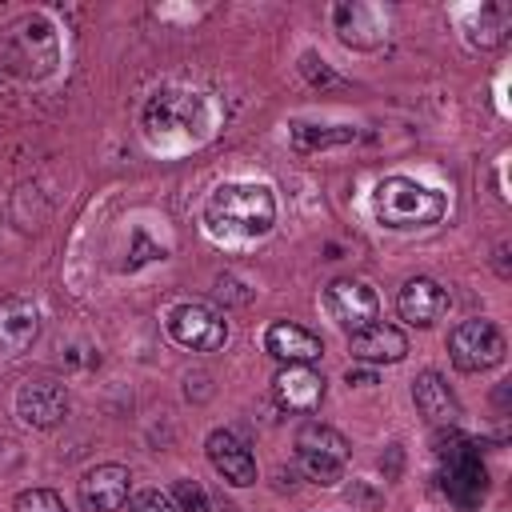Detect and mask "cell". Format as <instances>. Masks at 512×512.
Wrapping results in <instances>:
<instances>
[{"label": "cell", "instance_id": "9c48e42d", "mask_svg": "<svg viewBox=\"0 0 512 512\" xmlns=\"http://www.w3.org/2000/svg\"><path fill=\"white\" fill-rule=\"evenodd\" d=\"M40 336V308L28 296H4L0 300V360H12L28 352Z\"/></svg>", "mask_w": 512, "mask_h": 512}, {"label": "cell", "instance_id": "4fadbf2b", "mask_svg": "<svg viewBox=\"0 0 512 512\" xmlns=\"http://www.w3.org/2000/svg\"><path fill=\"white\" fill-rule=\"evenodd\" d=\"M348 352L352 360H364V364H400L408 356V336L396 324L376 320L348 336Z\"/></svg>", "mask_w": 512, "mask_h": 512}, {"label": "cell", "instance_id": "3957f363", "mask_svg": "<svg viewBox=\"0 0 512 512\" xmlns=\"http://www.w3.org/2000/svg\"><path fill=\"white\" fill-rule=\"evenodd\" d=\"M444 208H448L444 192L412 176H388L372 192V212L384 228H428L444 216Z\"/></svg>", "mask_w": 512, "mask_h": 512}, {"label": "cell", "instance_id": "e0dca14e", "mask_svg": "<svg viewBox=\"0 0 512 512\" xmlns=\"http://www.w3.org/2000/svg\"><path fill=\"white\" fill-rule=\"evenodd\" d=\"M12 508H16V512H68V504H64L52 488H28V492L16 496Z\"/></svg>", "mask_w": 512, "mask_h": 512}, {"label": "cell", "instance_id": "8fae6325", "mask_svg": "<svg viewBox=\"0 0 512 512\" xmlns=\"http://www.w3.org/2000/svg\"><path fill=\"white\" fill-rule=\"evenodd\" d=\"M132 476L124 464H96L80 480V504L84 512H120L128 504Z\"/></svg>", "mask_w": 512, "mask_h": 512}, {"label": "cell", "instance_id": "2e32d148", "mask_svg": "<svg viewBox=\"0 0 512 512\" xmlns=\"http://www.w3.org/2000/svg\"><path fill=\"white\" fill-rule=\"evenodd\" d=\"M412 400H416V412H420L428 424H436V428H456V420H460V400H456V392L444 384L440 372H420L416 384H412Z\"/></svg>", "mask_w": 512, "mask_h": 512}, {"label": "cell", "instance_id": "d6986e66", "mask_svg": "<svg viewBox=\"0 0 512 512\" xmlns=\"http://www.w3.org/2000/svg\"><path fill=\"white\" fill-rule=\"evenodd\" d=\"M128 512H180V508H176V500H172L168 492L144 488V492H136V496L128 500Z\"/></svg>", "mask_w": 512, "mask_h": 512}, {"label": "cell", "instance_id": "ac0fdd59", "mask_svg": "<svg viewBox=\"0 0 512 512\" xmlns=\"http://www.w3.org/2000/svg\"><path fill=\"white\" fill-rule=\"evenodd\" d=\"M172 500H176L180 512H208V496H204V488L196 480H176Z\"/></svg>", "mask_w": 512, "mask_h": 512}, {"label": "cell", "instance_id": "9a60e30c", "mask_svg": "<svg viewBox=\"0 0 512 512\" xmlns=\"http://www.w3.org/2000/svg\"><path fill=\"white\" fill-rule=\"evenodd\" d=\"M264 352L276 356V360H284V364H312V360H320L324 340L316 332L292 324V320H276L264 332Z\"/></svg>", "mask_w": 512, "mask_h": 512}, {"label": "cell", "instance_id": "30bf717a", "mask_svg": "<svg viewBox=\"0 0 512 512\" xmlns=\"http://www.w3.org/2000/svg\"><path fill=\"white\" fill-rule=\"evenodd\" d=\"M16 416L28 428H56L68 416V392L56 380H28L16 392Z\"/></svg>", "mask_w": 512, "mask_h": 512}, {"label": "cell", "instance_id": "ba28073f", "mask_svg": "<svg viewBox=\"0 0 512 512\" xmlns=\"http://www.w3.org/2000/svg\"><path fill=\"white\" fill-rule=\"evenodd\" d=\"M272 396L284 412H296V416H308L320 408L324 400V376L312 368V364H284L276 376H272Z\"/></svg>", "mask_w": 512, "mask_h": 512}, {"label": "cell", "instance_id": "7a4b0ae2", "mask_svg": "<svg viewBox=\"0 0 512 512\" xmlns=\"http://www.w3.org/2000/svg\"><path fill=\"white\" fill-rule=\"evenodd\" d=\"M436 464H440V488L456 508H476L488 492V468L480 460V448L472 436L456 428H440L436 436Z\"/></svg>", "mask_w": 512, "mask_h": 512}, {"label": "cell", "instance_id": "52a82bcc", "mask_svg": "<svg viewBox=\"0 0 512 512\" xmlns=\"http://www.w3.org/2000/svg\"><path fill=\"white\" fill-rule=\"evenodd\" d=\"M168 336L192 352H216L228 340V320L208 304H176L168 312Z\"/></svg>", "mask_w": 512, "mask_h": 512}, {"label": "cell", "instance_id": "277c9868", "mask_svg": "<svg viewBox=\"0 0 512 512\" xmlns=\"http://www.w3.org/2000/svg\"><path fill=\"white\" fill-rule=\"evenodd\" d=\"M296 460H300L308 480L332 488L348 468V440L336 428H328L320 420H308L296 432Z\"/></svg>", "mask_w": 512, "mask_h": 512}, {"label": "cell", "instance_id": "7c38bea8", "mask_svg": "<svg viewBox=\"0 0 512 512\" xmlns=\"http://www.w3.org/2000/svg\"><path fill=\"white\" fill-rule=\"evenodd\" d=\"M204 452H208V464H212V468H216V472H220L228 484H236V488L256 484V460H252L248 444H244L236 432H228V428L208 432Z\"/></svg>", "mask_w": 512, "mask_h": 512}, {"label": "cell", "instance_id": "5b68a950", "mask_svg": "<svg viewBox=\"0 0 512 512\" xmlns=\"http://www.w3.org/2000/svg\"><path fill=\"white\" fill-rule=\"evenodd\" d=\"M504 332L484 320V316H472V320H460L452 332H448V356L460 372H488L504 360Z\"/></svg>", "mask_w": 512, "mask_h": 512}, {"label": "cell", "instance_id": "6da1fadb", "mask_svg": "<svg viewBox=\"0 0 512 512\" xmlns=\"http://www.w3.org/2000/svg\"><path fill=\"white\" fill-rule=\"evenodd\" d=\"M276 200L264 184H220L204 204V224L220 240H256L272 228Z\"/></svg>", "mask_w": 512, "mask_h": 512}, {"label": "cell", "instance_id": "8992f818", "mask_svg": "<svg viewBox=\"0 0 512 512\" xmlns=\"http://www.w3.org/2000/svg\"><path fill=\"white\" fill-rule=\"evenodd\" d=\"M324 308H328V316H332L348 336L380 320V296H376L364 280H352V276H340V280H332V284L324 288Z\"/></svg>", "mask_w": 512, "mask_h": 512}, {"label": "cell", "instance_id": "5bb4252c", "mask_svg": "<svg viewBox=\"0 0 512 512\" xmlns=\"http://www.w3.org/2000/svg\"><path fill=\"white\" fill-rule=\"evenodd\" d=\"M396 312H400V320H408L416 328H428L448 312V296L432 276H412L396 296Z\"/></svg>", "mask_w": 512, "mask_h": 512}]
</instances>
